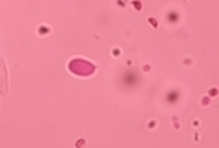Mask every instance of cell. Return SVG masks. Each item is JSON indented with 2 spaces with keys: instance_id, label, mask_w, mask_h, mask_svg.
I'll return each mask as SVG.
<instances>
[{
  "instance_id": "1",
  "label": "cell",
  "mask_w": 219,
  "mask_h": 148,
  "mask_svg": "<svg viewBox=\"0 0 219 148\" xmlns=\"http://www.w3.org/2000/svg\"><path fill=\"white\" fill-rule=\"evenodd\" d=\"M0 95L2 97L9 95V77H8V66L4 57H0Z\"/></svg>"
},
{
  "instance_id": "2",
  "label": "cell",
  "mask_w": 219,
  "mask_h": 148,
  "mask_svg": "<svg viewBox=\"0 0 219 148\" xmlns=\"http://www.w3.org/2000/svg\"><path fill=\"white\" fill-rule=\"evenodd\" d=\"M50 33H51V28H50V26H40V28H38V35H40V37L50 35Z\"/></svg>"
}]
</instances>
